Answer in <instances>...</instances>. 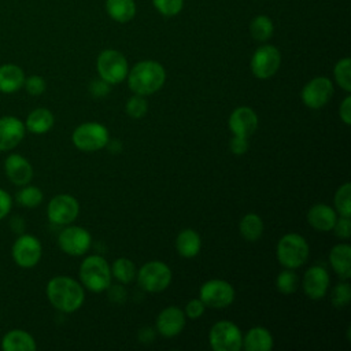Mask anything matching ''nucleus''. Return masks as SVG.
Returning <instances> with one entry per match:
<instances>
[{"label": "nucleus", "instance_id": "31", "mask_svg": "<svg viewBox=\"0 0 351 351\" xmlns=\"http://www.w3.org/2000/svg\"><path fill=\"white\" fill-rule=\"evenodd\" d=\"M335 80L346 92H351V60L350 58L340 59L333 69Z\"/></svg>", "mask_w": 351, "mask_h": 351}, {"label": "nucleus", "instance_id": "17", "mask_svg": "<svg viewBox=\"0 0 351 351\" xmlns=\"http://www.w3.org/2000/svg\"><path fill=\"white\" fill-rule=\"evenodd\" d=\"M185 326V313L177 306L163 308L156 318V329L165 337H174Z\"/></svg>", "mask_w": 351, "mask_h": 351}, {"label": "nucleus", "instance_id": "9", "mask_svg": "<svg viewBox=\"0 0 351 351\" xmlns=\"http://www.w3.org/2000/svg\"><path fill=\"white\" fill-rule=\"evenodd\" d=\"M200 300L211 308H223L234 300V289L225 280H208L199 291Z\"/></svg>", "mask_w": 351, "mask_h": 351}, {"label": "nucleus", "instance_id": "3", "mask_svg": "<svg viewBox=\"0 0 351 351\" xmlns=\"http://www.w3.org/2000/svg\"><path fill=\"white\" fill-rule=\"evenodd\" d=\"M80 278L85 288L92 292H101L110 287L111 269L100 255L86 256L80 266Z\"/></svg>", "mask_w": 351, "mask_h": 351}, {"label": "nucleus", "instance_id": "39", "mask_svg": "<svg viewBox=\"0 0 351 351\" xmlns=\"http://www.w3.org/2000/svg\"><path fill=\"white\" fill-rule=\"evenodd\" d=\"M204 308H206V304L199 299H191L186 306H185V315L191 319H197L203 315L204 313Z\"/></svg>", "mask_w": 351, "mask_h": 351}, {"label": "nucleus", "instance_id": "6", "mask_svg": "<svg viewBox=\"0 0 351 351\" xmlns=\"http://www.w3.org/2000/svg\"><path fill=\"white\" fill-rule=\"evenodd\" d=\"M96 69L101 80L111 84H119L128 77V60L117 49H104L96 62Z\"/></svg>", "mask_w": 351, "mask_h": 351}, {"label": "nucleus", "instance_id": "2", "mask_svg": "<svg viewBox=\"0 0 351 351\" xmlns=\"http://www.w3.org/2000/svg\"><path fill=\"white\" fill-rule=\"evenodd\" d=\"M126 78L132 92L147 96L158 92L163 86L166 71L163 66L155 60H143L132 67Z\"/></svg>", "mask_w": 351, "mask_h": 351}, {"label": "nucleus", "instance_id": "1", "mask_svg": "<svg viewBox=\"0 0 351 351\" xmlns=\"http://www.w3.org/2000/svg\"><path fill=\"white\" fill-rule=\"evenodd\" d=\"M47 296L51 304L62 313L77 311L85 299L82 285L67 276L51 278L47 284Z\"/></svg>", "mask_w": 351, "mask_h": 351}, {"label": "nucleus", "instance_id": "33", "mask_svg": "<svg viewBox=\"0 0 351 351\" xmlns=\"http://www.w3.org/2000/svg\"><path fill=\"white\" fill-rule=\"evenodd\" d=\"M16 202L27 208H33L38 206L43 202V192L37 186L27 185L23 186L18 193H16Z\"/></svg>", "mask_w": 351, "mask_h": 351}, {"label": "nucleus", "instance_id": "44", "mask_svg": "<svg viewBox=\"0 0 351 351\" xmlns=\"http://www.w3.org/2000/svg\"><path fill=\"white\" fill-rule=\"evenodd\" d=\"M339 114H340L341 121H343L346 125H350V123H351V96H346V97H344V100H343L341 104H340Z\"/></svg>", "mask_w": 351, "mask_h": 351}, {"label": "nucleus", "instance_id": "36", "mask_svg": "<svg viewBox=\"0 0 351 351\" xmlns=\"http://www.w3.org/2000/svg\"><path fill=\"white\" fill-rule=\"evenodd\" d=\"M126 112L129 117L134 118V119H138V118H143L148 110V103L147 100L144 99V96L141 95H136L132 96L128 101H126V107H125Z\"/></svg>", "mask_w": 351, "mask_h": 351}, {"label": "nucleus", "instance_id": "11", "mask_svg": "<svg viewBox=\"0 0 351 351\" xmlns=\"http://www.w3.org/2000/svg\"><path fill=\"white\" fill-rule=\"evenodd\" d=\"M80 213V204L77 199L67 193L53 196L47 207V214L51 222L58 225L71 223Z\"/></svg>", "mask_w": 351, "mask_h": 351}, {"label": "nucleus", "instance_id": "23", "mask_svg": "<svg viewBox=\"0 0 351 351\" xmlns=\"http://www.w3.org/2000/svg\"><path fill=\"white\" fill-rule=\"evenodd\" d=\"M1 348L4 351H34L37 344L30 333L21 329H14L4 335Z\"/></svg>", "mask_w": 351, "mask_h": 351}, {"label": "nucleus", "instance_id": "40", "mask_svg": "<svg viewBox=\"0 0 351 351\" xmlns=\"http://www.w3.org/2000/svg\"><path fill=\"white\" fill-rule=\"evenodd\" d=\"M333 230L335 234L340 239H348L351 236V222H350V217H343L340 215V218L336 219L335 225H333Z\"/></svg>", "mask_w": 351, "mask_h": 351}, {"label": "nucleus", "instance_id": "22", "mask_svg": "<svg viewBox=\"0 0 351 351\" xmlns=\"http://www.w3.org/2000/svg\"><path fill=\"white\" fill-rule=\"evenodd\" d=\"M23 82L25 73L19 66L14 63L0 66V92L14 93L23 86Z\"/></svg>", "mask_w": 351, "mask_h": 351}, {"label": "nucleus", "instance_id": "29", "mask_svg": "<svg viewBox=\"0 0 351 351\" xmlns=\"http://www.w3.org/2000/svg\"><path fill=\"white\" fill-rule=\"evenodd\" d=\"M273 32H274L273 22L266 15H258L250 23V33L258 41L269 40L271 37Z\"/></svg>", "mask_w": 351, "mask_h": 351}, {"label": "nucleus", "instance_id": "14", "mask_svg": "<svg viewBox=\"0 0 351 351\" xmlns=\"http://www.w3.org/2000/svg\"><path fill=\"white\" fill-rule=\"evenodd\" d=\"M333 95V84L326 77H315L302 89V101L308 108L324 107Z\"/></svg>", "mask_w": 351, "mask_h": 351}, {"label": "nucleus", "instance_id": "30", "mask_svg": "<svg viewBox=\"0 0 351 351\" xmlns=\"http://www.w3.org/2000/svg\"><path fill=\"white\" fill-rule=\"evenodd\" d=\"M111 276L122 284H129L136 277L134 263L128 258L115 259L111 266Z\"/></svg>", "mask_w": 351, "mask_h": 351}, {"label": "nucleus", "instance_id": "18", "mask_svg": "<svg viewBox=\"0 0 351 351\" xmlns=\"http://www.w3.org/2000/svg\"><path fill=\"white\" fill-rule=\"evenodd\" d=\"M229 128L234 136L248 138L258 128V117L251 107H237L229 117Z\"/></svg>", "mask_w": 351, "mask_h": 351}, {"label": "nucleus", "instance_id": "38", "mask_svg": "<svg viewBox=\"0 0 351 351\" xmlns=\"http://www.w3.org/2000/svg\"><path fill=\"white\" fill-rule=\"evenodd\" d=\"M23 86L26 89V92L32 96H38L41 95L44 90H45V81L43 77L40 75H30L27 78H25V82H23Z\"/></svg>", "mask_w": 351, "mask_h": 351}, {"label": "nucleus", "instance_id": "8", "mask_svg": "<svg viewBox=\"0 0 351 351\" xmlns=\"http://www.w3.org/2000/svg\"><path fill=\"white\" fill-rule=\"evenodd\" d=\"M208 341L214 351H239L243 347V335L233 322L218 321L210 329Z\"/></svg>", "mask_w": 351, "mask_h": 351}, {"label": "nucleus", "instance_id": "32", "mask_svg": "<svg viewBox=\"0 0 351 351\" xmlns=\"http://www.w3.org/2000/svg\"><path fill=\"white\" fill-rule=\"evenodd\" d=\"M335 206L340 215H351V184L344 182L335 193Z\"/></svg>", "mask_w": 351, "mask_h": 351}, {"label": "nucleus", "instance_id": "28", "mask_svg": "<svg viewBox=\"0 0 351 351\" xmlns=\"http://www.w3.org/2000/svg\"><path fill=\"white\" fill-rule=\"evenodd\" d=\"M240 234L247 241H256L263 233V222L258 214H245L239 223Z\"/></svg>", "mask_w": 351, "mask_h": 351}, {"label": "nucleus", "instance_id": "10", "mask_svg": "<svg viewBox=\"0 0 351 351\" xmlns=\"http://www.w3.org/2000/svg\"><path fill=\"white\" fill-rule=\"evenodd\" d=\"M281 64V53L274 45L259 47L251 58V71L259 80L274 75Z\"/></svg>", "mask_w": 351, "mask_h": 351}, {"label": "nucleus", "instance_id": "34", "mask_svg": "<svg viewBox=\"0 0 351 351\" xmlns=\"http://www.w3.org/2000/svg\"><path fill=\"white\" fill-rule=\"evenodd\" d=\"M276 287L284 295L293 293L298 288V276L292 271V269H285L277 276Z\"/></svg>", "mask_w": 351, "mask_h": 351}, {"label": "nucleus", "instance_id": "7", "mask_svg": "<svg viewBox=\"0 0 351 351\" xmlns=\"http://www.w3.org/2000/svg\"><path fill=\"white\" fill-rule=\"evenodd\" d=\"M136 276L138 285L147 292H160L166 289L171 281V270L162 261L144 263Z\"/></svg>", "mask_w": 351, "mask_h": 351}, {"label": "nucleus", "instance_id": "12", "mask_svg": "<svg viewBox=\"0 0 351 351\" xmlns=\"http://www.w3.org/2000/svg\"><path fill=\"white\" fill-rule=\"evenodd\" d=\"M41 252L43 248L40 240L32 234H22L18 237L11 250L14 262L23 269L36 266L41 258Z\"/></svg>", "mask_w": 351, "mask_h": 351}, {"label": "nucleus", "instance_id": "41", "mask_svg": "<svg viewBox=\"0 0 351 351\" xmlns=\"http://www.w3.org/2000/svg\"><path fill=\"white\" fill-rule=\"evenodd\" d=\"M247 149H248V138L233 134L230 140V151L234 155H243L247 152Z\"/></svg>", "mask_w": 351, "mask_h": 351}, {"label": "nucleus", "instance_id": "25", "mask_svg": "<svg viewBox=\"0 0 351 351\" xmlns=\"http://www.w3.org/2000/svg\"><path fill=\"white\" fill-rule=\"evenodd\" d=\"M53 122H55L53 114L48 108L40 107L33 110L27 115L25 128L34 134H43V133H47L53 126Z\"/></svg>", "mask_w": 351, "mask_h": 351}, {"label": "nucleus", "instance_id": "35", "mask_svg": "<svg viewBox=\"0 0 351 351\" xmlns=\"http://www.w3.org/2000/svg\"><path fill=\"white\" fill-rule=\"evenodd\" d=\"M351 300V287L347 281L339 282L330 292V302L336 308L346 307Z\"/></svg>", "mask_w": 351, "mask_h": 351}, {"label": "nucleus", "instance_id": "13", "mask_svg": "<svg viewBox=\"0 0 351 351\" xmlns=\"http://www.w3.org/2000/svg\"><path fill=\"white\" fill-rule=\"evenodd\" d=\"M90 233L81 226H67L59 233L58 237V243L62 251L71 256H80L85 254L90 247Z\"/></svg>", "mask_w": 351, "mask_h": 351}, {"label": "nucleus", "instance_id": "19", "mask_svg": "<svg viewBox=\"0 0 351 351\" xmlns=\"http://www.w3.org/2000/svg\"><path fill=\"white\" fill-rule=\"evenodd\" d=\"M4 171L8 180L15 185H27L33 177L30 162L19 154H11L4 160Z\"/></svg>", "mask_w": 351, "mask_h": 351}, {"label": "nucleus", "instance_id": "24", "mask_svg": "<svg viewBox=\"0 0 351 351\" xmlns=\"http://www.w3.org/2000/svg\"><path fill=\"white\" fill-rule=\"evenodd\" d=\"M243 347L247 351H270L273 347V336L263 326L251 328L243 337Z\"/></svg>", "mask_w": 351, "mask_h": 351}, {"label": "nucleus", "instance_id": "42", "mask_svg": "<svg viewBox=\"0 0 351 351\" xmlns=\"http://www.w3.org/2000/svg\"><path fill=\"white\" fill-rule=\"evenodd\" d=\"M89 90H90V93L95 97H103V96H106L110 92V84L106 82L101 78L100 80H95V81L90 82Z\"/></svg>", "mask_w": 351, "mask_h": 351}, {"label": "nucleus", "instance_id": "5", "mask_svg": "<svg viewBox=\"0 0 351 351\" xmlns=\"http://www.w3.org/2000/svg\"><path fill=\"white\" fill-rule=\"evenodd\" d=\"M71 140L81 151H99L108 144V130L101 123L85 122L74 129Z\"/></svg>", "mask_w": 351, "mask_h": 351}, {"label": "nucleus", "instance_id": "43", "mask_svg": "<svg viewBox=\"0 0 351 351\" xmlns=\"http://www.w3.org/2000/svg\"><path fill=\"white\" fill-rule=\"evenodd\" d=\"M12 207V199L8 192L0 189V219H3Z\"/></svg>", "mask_w": 351, "mask_h": 351}, {"label": "nucleus", "instance_id": "26", "mask_svg": "<svg viewBox=\"0 0 351 351\" xmlns=\"http://www.w3.org/2000/svg\"><path fill=\"white\" fill-rule=\"evenodd\" d=\"M202 247V240L197 232L193 229H184L178 233L176 239V248L178 254L184 258H193L199 254Z\"/></svg>", "mask_w": 351, "mask_h": 351}, {"label": "nucleus", "instance_id": "4", "mask_svg": "<svg viewBox=\"0 0 351 351\" xmlns=\"http://www.w3.org/2000/svg\"><path fill=\"white\" fill-rule=\"evenodd\" d=\"M308 258V244L298 233H287L277 243V259L285 269H298Z\"/></svg>", "mask_w": 351, "mask_h": 351}, {"label": "nucleus", "instance_id": "21", "mask_svg": "<svg viewBox=\"0 0 351 351\" xmlns=\"http://www.w3.org/2000/svg\"><path fill=\"white\" fill-rule=\"evenodd\" d=\"M329 262L335 273L348 280L351 277V247L348 244H337L329 252Z\"/></svg>", "mask_w": 351, "mask_h": 351}, {"label": "nucleus", "instance_id": "27", "mask_svg": "<svg viewBox=\"0 0 351 351\" xmlns=\"http://www.w3.org/2000/svg\"><path fill=\"white\" fill-rule=\"evenodd\" d=\"M106 11L114 21L126 23L136 15L134 0H106Z\"/></svg>", "mask_w": 351, "mask_h": 351}, {"label": "nucleus", "instance_id": "15", "mask_svg": "<svg viewBox=\"0 0 351 351\" xmlns=\"http://www.w3.org/2000/svg\"><path fill=\"white\" fill-rule=\"evenodd\" d=\"M303 291L304 293L313 299L319 300L322 299L329 288V274L326 269L321 265L311 266L306 270L303 276Z\"/></svg>", "mask_w": 351, "mask_h": 351}, {"label": "nucleus", "instance_id": "37", "mask_svg": "<svg viewBox=\"0 0 351 351\" xmlns=\"http://www.w3.org/2000/svg\"><path fill=\"white\" fill-rule=\"evenodd\" d=\"M152 3L163 16L177 15L184 5V0H152Z\"/></svg>", "mask_w": 351, "mask_h": 351}, {"label": "nucleus", "instance_id": "20", "mask_svg": "<svg viewBox=\"0 0 351 351\" xmlns=\"http://www.w3.org/2000/svg\"><path fill=\"white\" fill-rule=\"evenodd\" d=\"M337 219L336 211L328 204H314L307 211V222L319 232H328L333 229V225Z\"/></svg>", "mask_w": 351, "mask_h": 351}, {"label": "nucleus", "instance_id": "16", "mask_svg": "<svg viewBox=\"0 0 351 351\" xmlns=\"http://www.w3.org/2000/svg\"><path fill=\"white\" fill-rule=\"evenodd\" d=\"M25 123L12 115L0 118V151L15 148L25 137Z\"/></svg>", "mask_w": 351, "mask_h": 351}]
</instances>
